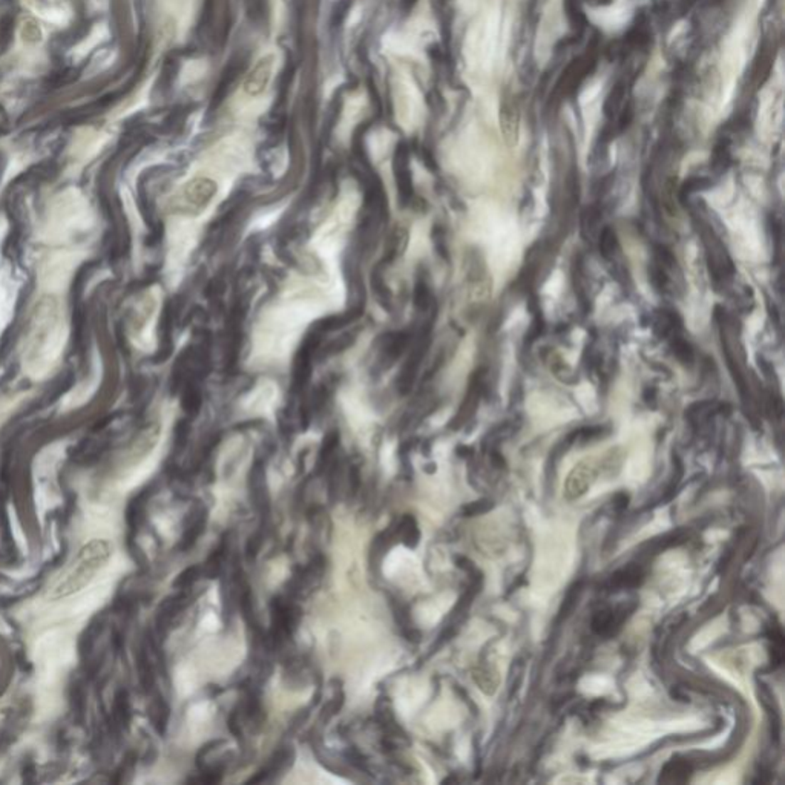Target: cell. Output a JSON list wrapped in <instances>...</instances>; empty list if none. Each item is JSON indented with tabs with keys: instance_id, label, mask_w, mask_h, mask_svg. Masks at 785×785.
<instances>
[{
	"instance_id": "cell-1",
	"label": "cell",
	"mask_w": 785,
	"mask_h": 785,
	"mask_svg": "<svg viewBox=\"0 0 785 785\" xmlns=\"http://www.w3.org/2000/svg\"><path fill=\"white\" fill-rule=\"evenodd\" d=\"M66 321L62 307L53 297L42 300L29 320L23 342V369L29 376L51 373L63 353Z\"/></svg>"
},
{
	"instance_id": "cell-2",
	"label": "cell",
	"mask_w": 785,
	"mask_h": 785,
	"mask_svg": "<svg viewBox=\"0 0 785 785\" xmlns=\"http://www.w3.org/2000/svg\"><path fill=\"white\" fill-rule=\"evenodd\" d=\"M109 557H111V544L106 540L95 539L88 542L53 584L48 597L51 600H60L82 591L105 568Z\"/></svg>"
},
{
	"instance_id": "cell-3",
	"label": "cell",
	"mask_w": 785,
	"mask_h": 785,
	"mask_svg": "<svg viewBox=\"0 0 785 785\" xmlns=\"http://www.w3.org/2000/svg\"><path fill=\"white\" fill-rule=\"evenodd\" d=\"M216 194V183L211 178L196 177L189 181L180 196V206L187 214H200L211 204Z\"/></svg>"
},
{
	"instance_id": "cell-4",
	"label": "cell",
	"mask_w": 785,
	"mask_h": 785,
	"mask_svg": "<svg viewBox=\"0 0 785 785\" xmlns=\"http://www.w3.org/2000/svg\"><path fill=\"white\" fill-rule=\"evenodd\" d=\"M599 468L597 463L592 459H584L580 463H577L568 474V479L564 482V499L568 502H575L581 499V497L588 492L592 485L597 480Z\"/></svg>"
},
{
	"instance_id": "cell-5",
	"label": "cell",
	"mask_w": 785,
	"mask_h": 785,
	"mask_svg": "<svg viewBox=\"0 0 785 785\" xmlns=\"http://www.w3.org/2000/svg\"><path fill=\"white\" fill-rule=\"evenodd\" d=\"M499 125L505 144L514 147L519 143L520 134V107L515 97L506 94L499 107Z\"/></svg>"
},
{
	"instance_id": "cell-6",
	"label": "cell",
	"mask_w": 785,
	"mask_h": 785,
	"mask_svg": "<svg viewBox=\"0 0 785 785\" xmlns=\"http://www.w3.org/2000/svg\"><path fill=\"white\" fill-rule=\"evenodd\" d=\"M273 66H275V57L272 54L261 57L260 60L253 65V68L246 75V80L243 85L244 93L248 97H260L265 93L267 86H269L272 80Z\"/></svg>"
},
{
	"instance_id": "cell-7",
	"label": "cell",
	"mask_w": 785,
	"mask_h": 785,
	"mask_svg": "<svg viewBox=\"0 0 785 785\" xmlns=\"http://www.w3.org/2000/svg\"><path fill=\"white\" fill-rule=\"evenodd\" d=\"M206 522H207V511L203 508V506H198L196 511L191 514V523H189V526L184 531L181 546H180L181 549H189L191 546L195 544L198 539H200V535L204 532Z\"/></svg>"
},
{
	"instance_id": "cell-8",
	"label": "cell",
	"mask_w": 785,
	"mask_h": 785,
	"mask_svg": "<svg viewBox=\"0 0 785 785\" xmlns=\"http://www.w3.org/2000/svg\"><path fill=\"white\" fill-rule=\"evenodd\" d=\"M396 539H399L406 548L414 549L421 542V531L413 515L405 514L396 526Z\"/></svg>"
},
{
	"instance_id": "cell-9",
	"label": "cell",
	"mask_w": 785,
	"mask_h": 785,
	"mask_svg": "<svg viewBox=\"0 0 785 785\" xmlns=\"http://www.w3.org/2000/svg\"><path fill=\"white\" fill-rule=\"evenodd\" d=\"M473 678H474V683L479 685V689L486 695H494L500 683L499 673H497V670H494L492 668H488V665H480V668H477L473 672Z\"/></svg>"
},
{
	"instance_id": "cell-10",
	"label": "cell",
	"mask_w": 785,
	"mask_h": 785,
	"mask_svg": "<svg viewBox=\"0 0 785 785\" xmlns=\"http://www.w3.org/2000/svg\"><path fill=\"white\" fill-rule=\"evenodd\" d=\"M641 579H643V574L640 572V569L628 568L612 575V583L617 586V588H635V586H638L641 583Z\"/></svg>"
},
{
	"instance_id": "cell-11",
	"label": "cell",
	"mask_w": 785,
	"mask_h": 785,
	"mask_svg": "<svg viewBox=\"0 0 785 785\" xmlns=\"http://www.w3.org/2000/svg\"><path fill=\"white\" fill-rule=\"evenodd\" d=\"M615 624H617V620H615V613L612 611H601L592 620L594 631L600 635L611 633Z\"/></svg>"
},
{
	"instance_id": "cell-12",
	"label": "cell",
	"mask_w": 785,
	"mask_h": 785,
	"mask_svg": "<svg viewBox=\"0 0 785 785\" xmlns=\"http://www.w3.org/2000/svg\"><path fill=\"white\" fill-rule=\"evenodd\" d=\"M599 248L604 258H611L613 255L615 248H617V235H615L611 227H604L603 232L600 233Z\"/></svg>"
},
{
	"instance_id": "cell-13",
	"label": "cell",
	"mask_w": 785,
	"mask_h": 785,
	"mask_svg": "<svg viewBox=\"0 0 785 785\" xmlns=\"http://www.w3.org/2000/svg\"><path fill=\"white\" fill-rule=\"evenodd\" d=\"M201 575H203V568L200 564H195V566H191V568H187L186 571H183L180 575H178L174 584L180 589H187V588H191V586L198 579H200Z\"/></svg>"
},
{
	"instance_id": "cell-14",
	"label": "cell",
	"mask_w": 785,
	"mask_h": 785,
	"mask_svg": "<svg viewBox=\"0 0 785 785\" xmlns=\"http://www.w3.org/2000/svg\"><path fill=\"white\" fill-rule=\"evenodd\" d=\"M663 773L664 774H672V778L669 779L670 782H681L684 779H687L689 769H687V765H684L681 762H672V764L668 765V767H665V770Z\"/></svg>"
},
{
	"instance_id": "cell-15",
	"label": "cell",
	"mask_w": 785,
	"mask_h": 785,
	"mask_svg": "<svg viewBox=\"0 0 785 785\" xmlns=\"http://www.w3.org/2000/svg\"><path fill=\"white\" fill-rule=\"evenodd\" d=\"M673 354L684 364L693 361V352L690 349V345L681 339H677L673 342Z\"/></svg>"
},
{
	"instance_id": "cell-16",
	"label": "cell",
	"mask_w": 785,
	"mask_h": 785,
	"mask_svg": "<svg viewBox=\"0 0 785 785\" xmlns=\"http://www.w3.org/2000/svg\"><path fill=\"white\" fill-rule=\"evenodd\" d=\"M623 97H624L623 85H621V83L615 85L613 89H612V93H611L609 97H608V100H606V106H604V107H606V111H608V114L612 112V111H615V109H618V106H620V103H621V100H623Z\"/></svg>"
},
{
	"instance_id": "cell-17",
	"label": "cell",
	"mask_w": 785,
	"mask_h": 785,
	"mask_svg": "<svg viewBox=\"0 0 785 785\" xmlns=\"http://www.w3.org/2000/svg\"><path fill=\"white\" fill-rule=\"evenodd\" d=\"M22 36H23V41L34 43L37 41H41L42 31H41V28L36 25V22L25 21L23 25H22Z\"/></svg>"
},
{
	"instance_id": "cell-18",
	"label": "cell",
	"mask_w": 785,
	"mask_h": 785,
	"mask_svg": "<svg viewBox=\"0 0 785 785\" xmlns=\"http://www.w3.org/2000/svg\"><path fill=\"white\" fill-rule=\"evenodd\" d=\"M344 704V695L339 693V697H334L330 702L325 704V707L322 710V720H330L333 715L337 713V710H339L342 707Z\"/></svg>"
},
{
	"instance_id": "cell-19",
	"label": "cell",
	"mask_w": 785,
	"mask_h": 785,
	"mask_svg": "<svg viewBox=\"0 0 785 785\" xmlns=\"http://www.w3.org/2000/svg\"><path fill=\"white\" fill-rule=\"evenodd\" d=\"M261 546H263V535H261V532H256V534H253L252 537L248 539V542H247V548H246L247 557L251 559V560L255 559L256 555H258V552H260Z\"/></svg>"
},
{
	"instance_id": "cell-20",
	"label": "cell",
	"mask_w": 785,
	"mask_h": 785,
	"mask_svg": "<svg viewBox=\"0 0 785 785\" xmlns=\"http://www.w3.org/2000/svg\"><path fill=\"white\" fill-rule=\"evenodd\" d=\"M491 502L488 500H479V502H474V503H470L468 506H465L463 508V512L465 515L468 517H473V515H477V514H483L488 511L491 508Z\"/></svg>"
},
{
	"instance_id": "cell-21",
	"label": "cell",
	"mask_w": 785,
	"mask_h": 785,
	"mask_svg": "<svg viewBox=\"0 0 785 785\" xmlns=\"http://www.w3.org/2000/svg\"><path fill=\"white\" fill-rule=\"evenodd\" d=\"M709 183L704 180V178H690V180H687L684 183V186L681 187V196H684L685 194H692V192H697L700 191V189L705 187Z\"/></svg>"
},
{
	"instance_id": "cell-22",
	"label": "cell",
	"mask_w": 785,
	"mask_h": 785,
	"mask_svg": "<svg viewBox=\"0 0 785 785\" xmlns=\"http://www.w3.org/2000/svg\"><path fill=\"white\" fill-rule=\"evenodd\" d=\"M650 281L653 283V285H657L658 289H663V287L665 285V283H668V278H665V273H664V270L661 269V267H658V265L652 267Z\"/></svg>"
},
{
	"instance_id": "cell-23",
	"label": "cell",
	"mask_w": 785,
	"mask_h": 785,
	"mask_svg": "<svg viewBox=\"0 0 785 785\" xmlns=\"http://www.w3.org/2000/svg\"><path fill=\"white\" fill-rule=\"evenodd\" d=\"M632 117H633L632 109H631V107H626V109H624V111L621 112V115H620V120H618V126H620V129H621V131H623V129H624V127H628V126L631 125V122H632Z\"/></svg>"
},
{
	"instance_id": "cell-24",
	"label": "cell",
	"mask_w": 785,
	"mask_h": 785,
	"mask_svg": "<svg viewBox=\"0 0 785 785\" xmlns=\"http://www.w3.org/2000/svg\"><path fill=\"white\" fill-rule=\"evenodd\" d=\"M2 232H4V226H2V221H0V241H2Z\"/></svg>"
}]
</instances>
